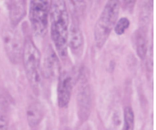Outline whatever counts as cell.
<instances>
[{
  "label": "cell",
  "instance_id": "6",
  "mask_svg": "<svg viewBox=\"0 0 156 130\" xmlns=\"http://www.w3.org/2000/svg\"><path fill=\"white\" fill-rule=\"evenodd\" d=\"M75 80L70 73H64L60 75L58 87V105L60 108L67 106L70 100Z\"/></svg>",
  "mask_w": 156,
  "mask_h": 130
},
{
  "label": "cell",
  "instance_id": "3",
  "mask_svg": "<svg viewBox=\"0 0 156 130\" xmlns=\"http://www.w3.org/2000/svg\"><path fill=\"white\" fill-rule=\"evenodd\" d=\"M23 65L28 81L33 89H39L41 81V54L30 37L26 39L23 50Z\"/></svg>",
  "mask_w": 156,
  "mask_h": 130
},
{
  "label": "cell",
  "instance_id": "15",
  "mask_svg": "<svg viewBox=\"0 0 156 130\" xmlns=\"http://www.w3.org/2000/svg\"><path fill=\"white\" fill-rule=\"evenodd\" d=\"M122 8L125 10L131 12L133 10L135 5L136 3V1H123Z\"/></svg>",
  "mask_w": 156,
  "mask_h": 130
},
{
  "label": "cell",
  "instance_id": "12",
  "mask_svg": "<svg viewBox=\"0 0 156 130\" xmlns=\"http://www.w3.org/2000/svg\"><path fill=\"white\" fill-rule=\"evenodd\" d=\"M43 115V108L39 103L31 104L27 111V118L29 126L32 128L37 126L41 121Z\"/></svg>",
  "mask_w": 156,
  "mask_h": 130
},
{
  "label": "cell",
  "instance_id": "1",
  "mask_svg": "<svg viewBox=\"0 0 156 130\" xmlns=\"http://www.w3.org/2000/svg\"><path fill=\"white\" fill-rule=\"evenodd\" d=\"M51 35L59 55L63 58L67 53L69 19L63 1H53L50 7Z\"/></svg>",
  "mask_w": 156,
  "mask_h": 130
},
{
  "label": "cell",
  "instance_id": "17",
  "mask_svg": "<svg viewBox=\"0 0 156 130\" xmlns=\"http://www.w3.org/2000/svg\"><path fill=\"white\" fill-rule=\"evenodd\" d=\"M115 63L114 61H112L110 63V70L111 71H112L114 70L115 67Z\"/></svg>",
  "mask_w": 156,
  "mask_h": 130
},
{
  "label": "cell",
  "instance_id": "5",
  "mask_svg": "<svg viewBox=\"0 0 156 130\" xmlns=\"http://www.w3.org/2000/svg\"><path fill=\"white\" fill-rule=\"evenodd\" d=\"M3 35L7 55L12 62L16 63L20 58L22 53V37L18 32L10 28L4 30Z\"/></svg>",
  "mask_w": 156,
  "mask_h": 130
},
{
  "label": "cell",
  "instance_id": "2",
  "mask_svg": "<svg viewBox=\"0 0 156 130\" xmlns=\"http://www.w3.org/2000/svg\"><path fill=\"white\" fill-rule=\"evenodd\" d=\"M119 1L111 0L106 4L94 27V39L98 48H102L109 37L119 17Z\"/></svg>",
  "mask_w": 156,
  "mask_h": 130
},
{
  "label": "cell",
  "instance_id": "16",
  "mask_svg": "<svg viewBox=\"0 0 156 130\" xmlns=\"http://www.w3.org/2000/svg\"><path fill=\"white\" fill-rule=\"evenodd\" d=\"M8 121L7 118L4 115L0 117V130H8Z\"/></svg>",
  "mask_w": 156,
  "mask_h": 130
},
{
  "label": "cell",
  "instance_id": "7",
  "mask_svg": "<svg viewBox=\"0 0 156 130\" xmlns=\"http://www.w3.org/2000/svg\"><path fill=\"white\" fill-rule=\"evenodd\" d=\"M58 59L53 49L50 47L47 50L43 64V73L48 78L55 77L59 72Z\"/></svg>",
  "mask_w": 156,
  "mask_h": 130
},
{
  "label": "cell",
  "instance_id": "13",
  "mask_svg": "<svg viewBox=\"0 0 156 130\" xmlns=\"http://www.w3.org/2000/svg\"><path fill=\"white\" fill-rule=\"evenodd\" d=\"M124 126L122 130H133L134 126V116L131 108L127 107L124 111Z\"/></svg>",
  "mask_w": 156,
  "mask_h": 130
},
{
  "label": "cell",
  "instance_id": "10",
  "mask_svg": "<svg viewBox=\"0 0 156 130\" xmlns=\"http://www.w3.org/2000/svg\"><path fill=\"white\" fill-rule=\"evenodd\" d=\"M132 40L137 54L142 60H144L147 51V41L145 32L141 28L137 30L134 32Z\"/></svg>",
  "mask_w": 156,
  "mask_h": 130
},
{
  "label": "cell",
  "instance_id": "9",
  "mask_svg": "<svg viewBox=\"0 0 156 130\" xmlns=\"http://www.w3.org/2000/svg\"><path fill=\"white\" fill-rule=\"evenodd\" d=\"M9 4V18L13 26L17 25L25 15L27 4L25 1H11Z\"/></svg>",
  "mask_w": 156,
  "mask_h": 130
},
{
  "label": "cell",
  "instance_id": "14",
  "mask_svg": "<svg viewBox=\"0 0 156 130\" xmlns=\"http://www.w3.org/2000/svg\"><path fill=\"white\" fill-rule=\"evenodd\" d=\"M130 25V21L126 18H120L118 21L115 27V32L117 35H121L123 34Z\"/></svg>",
  "mask_w": 156,
  "mask_h": 130
},
{
  "label": "cell",
  "instance_id": "11",
  "mask_svg": "<svg viewBox=\"0 0 156 130\" xmlns=\"http://www.w3.org/2000/svg\"><path fill=\"white\" fill-rule=\"evenodd\" d=\"M77 101L80 115L86 117L89 114L91 105L90 91L88 87H84L80 90Z\"/></svg>",
  "mask_w": 156,
  "mask_h": 130
},
{
  "label": "cell",
  "instance_id": "8",
  "mask_svg": "<svg viewBox=\"0 0 156 130\" xmlns=\"http://www.w3.org/2000/svg\"><path fill=\"white\" fill-rule=\"evenodd\" d=\"M68 42L70 48L76 55L82 51L84 45V38L82 32L76 23L71 25L68 32Z\"/></svg>",
  "mask_w": 156,
  "mask_h": 130
},
{
  "label": "cell",
  "instance_id": "4",
  "mask_svg": "<svg viewBox=\"0 0 156 130\" xmlns=\"http://www.w3.org/2000/svg\"><path fill=\"white\" fill-rule=\"evenodd\" d=\"M50 6L48 1L35 0L30 1L29 18L33 31L38 36L45 33L48 24Z\"/></svg>",
  "mask_w": 156,
  "mask_h": 130
}]
</instances>
